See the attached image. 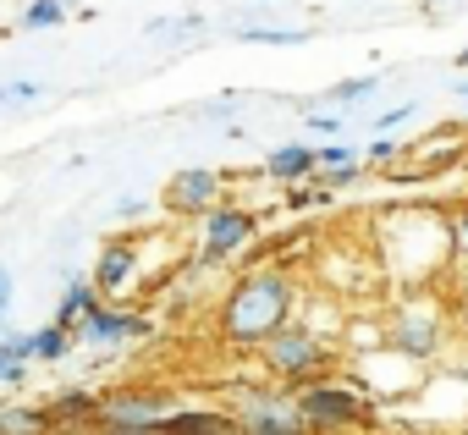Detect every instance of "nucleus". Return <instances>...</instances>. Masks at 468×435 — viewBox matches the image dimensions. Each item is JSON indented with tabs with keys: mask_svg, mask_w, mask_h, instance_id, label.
Returning <instances> with one entry per match:
<instances>
[{
	"mask_svg": "<svg viewBox=\"0 0 468 435\" xmlns=\"http://www.w3.org/2000/svg\"><path fill=\"white\" fill-rule=\"evenodd\" d=\"M397 347H402V353H413V358H430V353H435V325L408 314V320L397 325Z\"/></svg>",
	"mask_w": 468,
	"mask_h": 435,
	"instance_id": "2eb2a0df",
	"label": "nucleus"
},
{
	"mask_svg": "<svg viewBox=\"0 0 468 435\" xmlns=\"http://www.w3.org/2000/svg\"><path fill=\"white\" fill-rule=\"evenodd\" d=\"M320 165V149H303V143H282V149H271V160H265V171L276 176V182H298V176H309Z\"/></svg>",
	"mask_w": 468,
	"mask_h": 435,
	"instance_id": "9b49d317",
	"label": "nucleus"
},
{
	"mask_svg": "<svg viewBox=\"0 0 468 435\" xmlns=\"http://www.w3.org/2000/svg\"><path fill=\"white\" fill-rule=\"evenodd\" d=\"M78 336L67 331V325H45V331H34V358H45V364H56V358H67V347H72Z\"/></svg>",
	"mask_w": 468,
	"mask_h": 435,
	"instance_id": "f3484780",
	"label": "nucleus"
},
{
	"mask_svg": "<svg viewBox=\"0 0 468 435\" xmlns=\"http://www.w3.org/2000/svg\"><path fill=\"white\" fill-rule=\"evenodd\" d=\"M50 419H61V424L100 419V397H89V391H61V397H56V408H50Z\"/></svg>",
	"mask_w": 468,
	"mask_h": 435,
	"instance_id": "dca6fc26",
	"label": "nucleus"
},
{
	"mask_svg": "<svg viewBox=\"0 0 468 435\" xmlns=\"http://www.w3.org/2000/svg\"><path fill=\"white\" fill-rule=\"evenodd\" d=\"M457 94H468V83H457Z\"/></svg>",
	"mask_w": 468,
	"mask_h": 435,
	"instance_id": "cd10ccee",
	"label": "nucleus"
},
{
	"mask_svg": "<svg viewBox=\"0 0 468 435\" xmlns=\"http://www.w3.org/2000/svg\"><path fill=\"white\" fill-rule=\"evenodd\" d=\"M0 100H6V89H0Z\"/></svg>",
	"mask_w": 468,
	"mask_h": 435,
	"instance_id": "c756f323",
	"label": "nucleus"
},
{
	"mask_svg": "<svg viewBox=\"0 0 468 435\" xmlns=\"http://www.w3.org/2000/svg\"><path fill=\"white\" fill-rule=\"evenodd\" d=\"M6 303H12V271H0V314H6Z\"/></svg>",
	"mask_w": 468,
	"mask_h": 435,
	"instance_id": "5701e85b",
	"label": "nucleus"
},
{
	"mask_svg": "<svg viewBox=\"0 0 468 435\" xmlns=\"http://www.w3.org/2000/svg\"><path fill=\"white\" fill-rule=\"evenodd\" d=\"M463 67H468V50H463Z\"/></svg>",
	"mask_w": 468,
	"mask_h": 435,
	"instance_id": "c85d7f7f",
	"label": "nucleus"
},
{
	"mask_svg": "<svg viewBox=\"0 0 468 435\" xmlns=\"http://www.w3.org/2000/svg\"><path fill=\"white\" fill-rule=\"evenodd\" d=\"M402 116H408V105H397V111H386V116H375V127H397Z\"/></svg>",
	"mask_w": 468,
	"mask_h": 435,
	"instance_id": "393cba45",
	"label": "nucleus"
},
{
	"mask_svg": "<svg viewBox=\"0 0 468 435\" xmlns=\"http://www.w3.org/2000/svg\"><path fill=\"white\" fill-rule=\"evenodd\" d=\"M50 408H0V435H50Z\"/></svg>",
	"mask_w": 468,
	"mask_h": 435,
	"instance_id": "ddd939ff",
	"label": "nucleus"
},
{
	"mask_svg": "<svg viewBox=\"0 0 468 435\" xmlns=\"http://www.w3.org/2000/svg\"><path fill=\"white\" fill-rule=\"evenodd\" d=\"M358 176H364V165H358V160H353V165H342V171H325V182H331V187H347V182H358Z\"/></svg>",
	"mask_w": 468,
	"mask_h": 435,
	"instance_id": "412c9836",
	"label": "nucleus"
},
{
	"mask_svg": "<svg viewBox=\"0 0 468 435\" xmlns=\"http://www.w3.org/2000/svg\"><path fill=\"white\" fill-rule=\"evenodd\" d=\"M61 23V0H34L23 12V28H56Z\"/></svg>",
	"mask_w": 468,
	"mask_h": 435,
	"instance_id": "a211bd4d",
	"label": "nucleus"
},
{
	"mask_svg": "<svg viewBox=\"0 0 468 435\" xmlns=\"http://www.w3.org/2000/svg\"><path fill=\"white\" fill-rule=\"evenodd\" d=\"M375 83H380V78H353V83H336V89H331V100H364V94H375Z\"/></svg>",
	"mask_w": 468,
	"mask_h": 435,
	"instance_id": "6ab92c4d",
	"label": "nucleus"
},
{
	"mask_svg": "<svg viewBox=\"0 0 468 435\" xmlns=\"http://www.w3.org/2000/svg\"><path fill=\"white\" fill-rule=\"evenodd\" d=\"M165 397L160 391H111L100 397V424L105 430H149V424H165Z\"/></svg>",
	"mask_w": 468,
	"mask_h": 435,
	"instance_id": "39448f33",
	"label": "nucleus"
},
{
	"mask_svg": "<svg viewBox=\"0 0 468 435\" xmlns=\"http://www.w3.org/2000/svg\"><path fill=\"white\" fill-rule=\"evenodd\" d=\"M220 204V176L209 171V165H182L171 182H165V209L171 215H209Z\"/></svg>",
	"mask_w": 468,
	"mask_h": 435,
	"instance_id": "0eeeda50",
	"label": "nucleus"
},
{
	"mask_svg": "<svg viewBox=\"0 0 468 435\" xmlns=\"http://www.w3.org/2000/svg\"><path fill=\"white\" fill-rule=\"evenodd\" d=\"M105 298L94 292V281H72L67 287V298H61V309H56V325H67V331H78L83 320H89V309H100Z\"/></svg>",
	"mask_w": 468,
	"mask_h": 435,
	"instance_id": "f8f14e48",
	"label": "nucleus"
},
{
	"mask_svg": "<svg viewBox=\"0 0 468 435\" xmlns=\"http://www.w3.org/2000/svg\"><path fill=\"white\" fill-rule=\"evenodd\" d=\"M254 238V215L238 204H215L204 215V265H220L226 254H238Z\"/></svg>",
	"mask_w": 468,
	"mask_h": 435,
	"instance_id": "20e7f679",
	"label": "nucleus"
},
{
	"mask_svg": "<svg viewBox=\"0 0 468 435\" xmlns=\"http://www.w3.org/2000/svg\"><path fill=\"white\" fill-rule=\"evenodd\" d=\"M72 336H78V342H127V336H144V320H133V314L100 303V309H89V320H83Z\"/></svg>",
	"mask_w": 468,
	"mask_h": 435,
	"instance_id": "6e6552de",
	"label": "nucleus"
},
{
	"mask_svg": "<svg viewBox=\"0 0 468 435\" xmlns=\"http://www.w3.org/2000/svg\"><path fill=\"white\" fill-rule=\"evenodd\" d=\"M238 430H243V435H309L298 402H287V397H265V391L249 397V408L238 413Z\"/></svg>",
	"mask_w": 468,
	"mask_h": 435,
	"instance_id": "423d86ee",
	"label": "nucleus"
},
{
	"mask_svg": "<svg viewBox=\"0 0 468 435\" xmlns=\"http://www.w3.org/2000/svg\"><path fill=\"white\" fill-rule=\"evenodd\" d=\"M314 198H320L314 187H292V198H287V204H292V209H303V204H314Z\"/></svg>",
	"mask_w": 468,
	"mask_h": 435,
	"instance_id": "4be33fe9",
	"label": "nucleus"
},
{
	"mask_svg": "<svg viewBox=\"0 0 468 435\" xmlns=\"http://www.w3.org/2000/svg\"><path fill=\"white\" fill-rule=\"evenodd\" d=\"M105 435H165V424H149V430H105Z\"/></svg>",
	"mask_w": 468,
	"mask_h": 435,
	"instance_id": "a878e982",
	"label": "nucleus"
},
{
	"mask_svg": "<svg viewBox=\"0 0 468 435\" xmlns=\"http://www.w3.org/2000/svg\"><path fill=\"white\" fill-rule=\"evenodd\" d=\"M298 413H303V424H309V435L314 430H347V424H358L364 419V402L347 391V386H309L303 397H298Z\"/></svg>",
	"mask_w": 468,
	"mask_h": 435,
	"instance_id": "7ed1b4c3",
	"label": "nucleus"
},
{
	"mask_svg": "<svg viewBox=\"0 0 468 435\" xmlns=\"http://www.w3.org/2000/svg\"><path fill=\"white\" fill-rule=\"evenodd\" d=\"M50 435H89V424H61V430H50Z\"/></svg>",
	"mask_w": 468,
	"mask_h": 435,
	"instance_id": "bb28decb",
	"label": "nucleus"
},
{
	"mask_svg": "<svg viewBox=\"0 0 468 435\" xmlns=\"http://www.w3.org/2000/svg\"><path fill=\"white\" fill-rule=\"evenodd\" d=\"M265 364H271V375H282V380H303V375H314V369L325 364V347H320L309 331L282 325V331L265 342Z\"/></svg>",
	"mask_w": 468,
	"mask_h": 435,
	"instance_id": "f03ea898",
	"label": "nucleus"
},
{
	"mask_svg": "<svg viewBox=\"0 0 468 435\" xmlns=\"http://www.w3.org/2000/svg\"><path fill=\"white\" fill-rule=\"evenodd\" d=\"M457 254L468 260V209H463V221H457Z\"/></svg>",
	"mask_w": 468,
	"mask_h": 435,
	"instance_id": "b1692460",
	"label": "nucleus"
},
{
	"mask_svg": "<svg viewBox=\"0 0 468 435\" xmlns=\"http://www.w3.org/2000/svg\"><path fill=\"white\" fill-rule=\"evenodd\" d=\"M28 358H34V336H6L0 342V380H23V369H28Z\"/></svg>",
	"mask_w": 468,
	"mask_h": 435,
	"instance_id": "4468645a",
	"label": "nucleus"
},
{
	"mask_svg": "<svg viewBox=\"0 0 468 435\" xmlns=\"http://www.w3.org/2000/svg\"><path fill=\"white\" fill-rule=\"evenodd\" d=\"M292 314V281L282 271H254L231 287L226 309H220V331L231 347H265Z\"/></svg>",
	"mask_w": 468,
	"mask_h": 435,
	"instance_id": "f257e3e1",
	"label": "nucleus"
},
{
	"mask_svg": "<svg viewBox=\"0 0 468 435\" xmlns=\"http://www.w3.org/2000/svg\"><path fill=\"white\" fill-rule=\"evenodd\" d=\"M165 435H243L231 413H209V408H182L165 419Z\"/></svg>",
	"mask_w": 468,
	"mask_h": 435,
	"instance_id": "1a4fd4ad",
	"label": "nucleus"
},
{
	"mask_svg": "<svg viewBox=\"0 0 468 435\" xmlns=\"http://www.w3.org/2000/svg\"><path fill=\"white\" fill-rule=\"evenodd\" d=\"M320 165H325V171H331V165L342 171V165H353V149H342V143H331V149H320Z\"/></svg>",
	"mask_w": 468,
	"mask_h": 435,
	"instance_id": "aec40b11",
	"label": "nucleus"
},
{
	"mask_svg": "<svg viewBox=\"0 0 468 435\" xmlns=\"http://www.w3.org/2000/svg\"><path fill=\"white\" fill-rule=\"evenodd\" d=\"M133 265H138V249H133V243H111V249L100 254L94 276H89V281H94V292H100V298H111V292L133 276Z\"/></svg>",
	"mask_w": 468,
	"mask_h": 435,
	"instance_id": "9d476101",
	"label": "nucleus"
}]
</instances>
